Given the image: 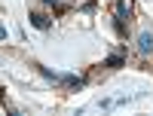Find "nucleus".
<instances>
[{
	"label": "nucleus",
	"mask_w": 153,
	"mask_h": 116,
	"mask_svg": "<svg viewBox=\"0 0 153 116\" xmlns=\"http://www.w3.org/2000/svg\"><path fill=\"white\" fill-rule=\"evenodd\" d=\"M117 31H120V34L129 31V3H126V0L117 3Z\"/></svg>",
	"instance_id": "nucleus-1"
},
{
	"label": "nucleus",
	"mask_w": 153,
	"mask_h": 116,
	"mask_svg": "<svg viewBox=\"0 0 153 116\" xmlns=\"http://www.w3.org/2000/svg\"><path fill=\"white\" fill-rule=\"evenodd\" d=\"M138 52H141V55H150L153 52V34H141V37H138Z\"/></svg>",
	"instance_id": "nucleus-2"
},
{
	"label": "nucleus",
	"mask_w": 153,
	"mask_h": 116,
	"mask_svg": "<svg viewBox=\"0 0 153 116\" xmlns=\"http://www.w3.org/2000/svg\"><path fill=\"white\" fill-rule=\"evenodd\" d=\"M31 24H34V28H40V31H46L52 21H49V18L43 16V12H34V16H31Z\"/></svg>",
	"instance_id": "nucleus-3"
},
{
	"label": "nucleus",
	"mask_w": 153,
	"mask_h": 116,
	"mask_svg": "<svg viewBox=\"0 0 153 116\" xmlns=\"http://www.w3.org/2000/svg\"><path fill=\"white\" fill-rule=\"evenodd\" d=\"M123 61H126L123 55H110V58H107V67H120V64H123Z\"/></svg>",
	"instance_id": "nucleus-4"
},
{
	"label": "nucleus",
	"mask_w": 153,
	"mask_h": 116,
	"mask_svg": "<svg viewBox=\"0 0 153 116\" xmlns=\"http://www.w3.org/2000/svg\"><path fill=\"white\" fill-rule=\"evenodd\" d=\"M0 40H6V28H3V24H0Z\"/></svg>",
	"instance_id": "nucleus-5"
},
{
	"label": "nucleus",
	"mask_w": 153,
	"mask_h": 116,
	"mask_svg": "<svg viewBox=\"0 0 153 116\" xmlns=\"http://www.w3.org/2000/svg\"><path fill=\"white\" fill-rule=\"evenodd\" d=\"M46 3H58V0H46Z\"/></svg>",
	"instance_id": "nucleus-6"
}]
</instances>
